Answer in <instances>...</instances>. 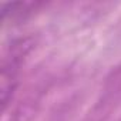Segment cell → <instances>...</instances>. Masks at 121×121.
<instances>
[]
</instances>
